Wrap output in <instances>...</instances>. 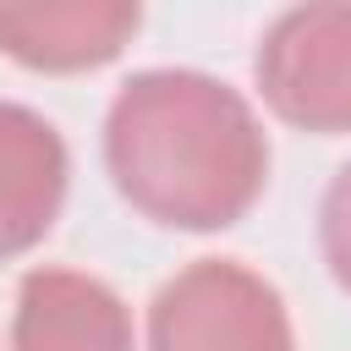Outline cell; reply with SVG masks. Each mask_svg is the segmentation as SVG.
<instances>
[{
    "instance_id": "6da1fadb",
    "label": "cell",
    "mask_w": 351,
    "mask_h": 351,
    "mask_svg": "<svg viewBox=\"0 0 351 351\" xmlns=\"http://www.w3.org/2000/svg\"><path fill=\"white\" fill-rule=\"evenodd\" d=\"M263 165L269 148L247 104L219 82L154 71L126 82L110 110V170L165 225H230L252 203Z\"/></svg>"
},
{
    "instance_id": "7a4b0ae2",
    "label": "cell",
    "mask_w": 351,
    "mask_h": 351,
    "mask_svg": "<svg viewBox=\"0 0 351 351\" xmlns=\"http://www.w3.org/2000/svg\"><path fill=\"white\" fill-rule=\"evenodd\" d=\"M154 351H291L280 296L236 269L197 263L154 302Z\"/></svg>"
},
{
    "instance_id": "3957f363",
    "label": "cell",
    "mask_w": 351,
    "mask_h": 351,
    "mask_svg": "<svg viewBox=\"0 0 351 351\" xmlns=\"http://www.w3.org/2000/svg\"><path fill=\"white\" fill-rule=\"evenodd\" d=\"M269 99L302 126H351V11H296L258 55Z\"/></svg>"
},
{
    "instance_id": "277c9868",
    "label": "cell",
    "mask_w": 351,
    "mask_h": 351,
    "mask_svg": "<svg viewBox=\"0 0 351 351\" xmlns=\"http://www.w3.org/2000/svg\"><path fill=\"white\" fill-rule=\"evenodd\" d=\"M60 186H66L60 137L38 115L0 104V258L33 247L49 230Z\"/></svg>"
},
{
    "instance_id": "5b68a950",
    "label": "cell",
    "mask_w": 351,
    "mask_h": 351,
    "mask_svg": "<svg viewBox=\"0 0 351 351\" xmlns=\"http://www.w3.org/2000/svg\"><path fill=\"white\" fill-rule=\"evenodd\" d=\"M22 351H132L121 302L82 274H27L16 307Z\"/></svg>"
},
{
    "instance_id": "8992f818",
    "label": "cell",
    "mask_w": 351,
    "mask_h": 351,
    "mask_svg": "<svg viewBox=\"0 0 351 351\" xmlns=\"http://www.w3.org/2000/svg\"><path fill=\"white\" fill-rule=\"evenodd\" d=\"M137 11H0V38L33 66H82L115 55Z\"/></svg>"
},
{
    "instance_id": "52a82bcc",
    "label": "cell",
    "mask_w": 351,
    "mask_h": 351,
    "mask_svg": "<svg viewBox=\"0 0 351 351\" xmlns=\"http://www.w3.org/2000/svg\"><path fill=\"white\" fill-rule=\"evenodd\" d=\"M324 247H329V263H335L340 285H351V165L329 186V203H324Z\"/></svg>"
}]
</instances>
